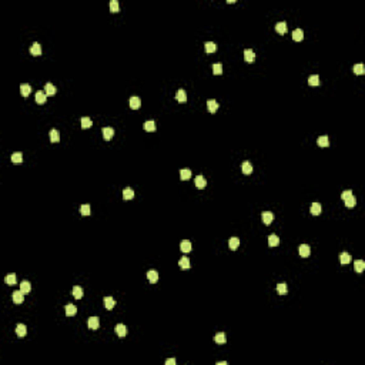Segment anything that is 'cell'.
<instances>
[{"label":"cell","mask_w":365,"mask_h":365,"mask_svg":"<svg viewBox=\"0 0 365 365\" xmlns=\"http://www.w3.org/2000/svg\"><path fill=\"white\" fill-rule=\"evenodd\" d=\"M12 298H13V302L14 304H21L24 300V292L21 290H17L13 292V295H12Z\"/></svg>","instance_id":"cell-1"},{"label":"cell","mask_w":365,"mask_h":365,"mask_svg":"<svg viewBox=\"0 0 365 365\" xmlns=\"http://www.w3.org/2000/svg\"><path fill=\"white\" fill-rule=\"evenodd\" d=\"M261 217H263V223L265 224V225H270L274 221V214L271 213V211H264V213L261 214Z\"/></svg>","instance_id":"cell-2"},{"label":"cell","mask_w":365,"mask_h":365,"mask_svg":"<svg viewBox=\"0 0 365 365\" xmlns=\"http://www.w3.org/2000/svg\"><path fill=\"white\" fill-rule=\"evenodd\" d=\"M300 255L301 257H310V254H311V248H310V245L308 244H301L300 245Z\"/></svg>","instance_id":"cell-3"},{"label":"cell","mask_w":365,"mask_h":365,"mask_svg":"<svg viewBox=\"0 0 365 365\" xmlns=\"http://www.w3.org/2000/svg\"><path fill=\"white\" fill-rule=\"evenodd\" d=\"M46 102H47V94H46V91H37V93H36V103H37V104H44Z\"/></svg>","instance_id":"cell-4"},{"label":"cell","mask_w":365,"mask_h":365,"mask_svg":"<svg viewBox=\"0 0 365 365\" xmlns=\"http://www.w3.org/2000/svg\"><path fill=\"white\" fill-rule=\"evenodd\" d=\"M218 103H217V100H214V98H211V100H208L207 102V108H208L210 113H216L217 110H218Z\"/></svg>","instance_id":"cell-5"},{"label":"cell","mask_w":365,"mask_h":365,"mask_svg":"<svg viewBox=\"0 0 365 365\" xmlns=\"http://www.w3.org/2000/svg\"><path fill=\"white\" fill-rule=\"evenodd\" d=\"M103 133V137H104V140H111V137L114 135V129H111V127H104V129L102 130Z\"/></svg>","instance_id":"cell-6"},{"label":"cell","mask_w":365,"mask_h":365,"mask_svg":"<svg viewBox=\"0 0 365 365\" xmlns=\"http://www.w3.org/2000/svg\"><path fill=\"white\" fill-rule=\"evenodd\" d=\"M147 278H149V281L151 284H156L157 281H159V273H157L156 270H150L149 273H147Z\"/></svg>","instance_id":"cell-7"},{"label":"cell","mask_w":365,"mask_h":365,"mask_svg":"<svg viewBox=\"0 0 365 365\" xmlns=\"http://www.w3.org/2000/svg\"><path fill=\"white\" fill-rule=\"evenodd\" d=\"M87 325H88L90 329H97L98 325H100V321H98L97 317H90L88 318V321H87Z\"/></svg>","instance_id":"cell-8"},{"label":"cell","mask_w":365,"mask_h":365,"mask_svg":"<svg viewBox=\"0 0 365 365\" xmlns=\"http://www.w3.org/2000/svg\"><path fill=\"white\" fill-rule=\"evenodd\" d=\"M116 332H117L118 337H126L129 331H127V327L124 324H117L116 325Z\"/></svg>","instance_id":"cell-9"},{"label":"cell","mask_w":365,"mask_h":365,"mask_svg":"<svg viewBox=\"0 0 365 365\" xmlns=\"http://www.w3.org/2000/svg\"><path fill=\"white\" fill-rule=\"evenodd\" d=\"M10 160L14 164H20V163H23V154H21L20 151H16L10 156Z\"/></svg>","instance_id":"cell-10"},{"label":"cell","mask_w":365,"mask_h":365,"mask_svg":"<svg viewBox=\"0 0 365 365\" xmlns=\"http://www.w3.org/2000/svg\"><path fill=\"white\" fill-rule=\"evenodd\" d=\"M241 170H243V173L245 176H250L251 173H253V164H251L250 161H244L243 166H241Z\"/></svg>","instance_id":"cell-11"},{"label":"cell","mask_w":365,"mask_h":365,"mask_svg":"<svg viewBox=\"0 0 365 365\" xmlns=\"http://www.w3.org/2000/svg\"><path fill=\"white\" fill-rule=\"evenodd\" d=\"M244 59H245V61H248V63H253V61L255 60V53H254L251 49H247V50L244 51Z\"/></svg>","instance_id":"cell-12"},{"label":"cell","mask_w":365,"mask_h":365,"mask_svg":"<svg viewBox=\"0 0 365 365\" xmlns=\"http://www.w3.org/2000/svg\"><path fill=\"white\" fill-rule=\"evenodd\" d=\"M194 184H196L197 188H204V187L207 186V181L203 176H197L196 180H194Z\"/></svg>","instance_id":"cell-13"},{"label":"cell","mask_w":365,"mask_h":365,"mask_svg":"<svg viewBox=\"0 0 365 365\" xmlns=\"http://www.w3.org/2000/svg\"><path fill=\"white\" fill-rule=\"evenodd\" d=\"M30 53L33 54V56H40L41 54V47H40V44H39L37 41H34V43L30 46Z\"/></svg>","instance_id":"cell-14"},{"label":"cell","mask_w":365,"mask_h":365,"mask_svg":"<svg viewBox=\"0 0 365 365\" xmlns=\"http://www.w3.org/2000/svg\"><path fill=\"white\" fill-rule=\"evenodd\" d=\"M176 98H177V102H180V103H186L187 102V93H186V90L180 88V90L177 91Z\"/></svg>","instance_id":"cell-15"},{"label":"cell","mask_w":365,"mask_h":365,"mask_svg":"<svg viewBox=\"0 0 365 365\" xmlns=\"http://www.w3.org/2000/svg\"><path fill=\"white\" fill-rule=\"evenodd\" d=\"M16 334H17V337H20V338H23L24 335L27 334V328H26V325L24 324H19L16 327Z\"/></svg>","instance_id":"cell-16"},{"label":"cell","mask_w":365,"mask_h":365,"mask_svg":"<svg viewBox=\"0 0 365 365\" xmlns=\"http://www.w3.org/2000/svg\"><path fill=\"white\" fill-rule=\"evenodd\" d=\"M140 106H141V100H140V97H131L130 98V107L133 108V110H137V108H140Z\"/></svg>","instance_id":"cell-17"},{"label":"cell","mask_w":365,"mask_h":365,"mask_svg":"<svg viewBox=\"0 0 365 365\" xmlns=\"http://www.w3.org/2000/svg\"><path fill=\"white\" fill-rule=\"evenodd\" d=\"M30 91H31L30 84H27V83H23V84H20V93H21V96H23V97H27V96L30 94Z\"/></svg>","instance_id":"cell-18"},{"label":"cell","mask_w":365,"mask_h":365,"mask_svg":"<svg viewBox=\"0 0 365 365\" xmlns=\"http://www.w3.org/2000/svg\"><path fill=\"white\" fill-rule=\"evenodd\" d=\"M44 91H46V94L47 96H54L56 94V91H57V88L54 87L51 83H46V86H44Z\"/></svg>","instance_id":"cell-19"},{"label":"cell","mask_w":365,"mask_h":365,"mask_svg":"<svg viewBox=\"0 0 365 365\" xmlns=\"http://www.w3.org/2000/svg\"><path fill=\"white\" fill-rule=\"evenodd\" d=\"M104 305H106V310H113L114 308V305H116V300L114 298H111V297H106L104 298Z\"/></svg>","instance_id":"cell-20"},{"label":"cell","mask_w":365,"mask_h":365,"mask_svg":"<svg viewBox=\"0 0 365 365\" xmlns=\"http://www.w3.org/2000/svg\"><path fill=\"white\" fill-rule=\"evenodd\" d=\"M64 308H66V315H67V317H73V315H76V312H77V308L73 304H67Z\"/></svg>","instance_id":"cell-21"},{"label":"cell","mask_w":365,"mask_h":365,"mask_svg":"<svg viewBox=\"0 0 365 365\" xmlns=\"http://www.w3.org/2000/svg\"><path fill=\"white\" fill-rule=\"evenodd\" d=\"M317 144L320 147H328L329 145V140H328V135H321L317 139Z\"/></svg>","instance_id":"cell-22"},{"label":"cell","mask_w":365,"mask_h":365,"mask_svg":"<svg viewBox=\"0 0 365 365\" xmlns=\"http://www.w3.org/2000/svg\"><path fill=\"white\" fill-rule=\"evenodd\" d=\"M344 201H345V206L348 207V208H352V207H355V204H357V198H355L354 194H351L349 197H347Z\"/></svg>","instance_id":"cell-23"},{"label":"cell","mask_w":365,"mask_h":365,"mask_svg":"<svg viewBox=\"0 0 365 365\" xmlns=\"http://www.w3.org/2000/svg\"><path fill=\"white\" fill-rule=\"evenodd\" d=\"M321 211H322L321 204L320 203H312V206H311V214L312 216H320Z\"/></svg>","instance_id":"cell-24"},{"label":"cell","mask_w":365,"mask_h":365,"mask_svg":"<svg viewBox=\"0 0 365 365\" xmlns=\"http://www.w3.org/2000/svg\"><path fill=\"white\" fill-rule=\"evenodd\" d=\"M80 123H81V129H90L91 126H93V121H91V118L90 117H81V120H80Z\"/></svg>","instance_id":"cell-25"},{"label":"cell","mask_w":365,"mask_h":365,"mask_svg":"<svg viewBox=\"0 0 365 365\" xmlns=\"http://www.w3.org/2000/svg\"><path fill=\"white\" fill-rule=\"evenodd\" d=\"M275 30L280 34H285L287 33V23L285 21H278L277 26H275Z\"/></svg>","instance_id":"cell-26"},{"label":"cell","mask_w":365,"mask_h":365,"mask_svg":"<svg viewBox=\"0 0 365 365\" xmlns=\"http://www.w3.org/2000/svg\"><path fill=\"white\" fill-rule=\"evenodd\" d=\"M83 294H84V291H83V288H81V287L76 285V287L73 288V297H74L76 300H80V298H83Z\"/></svg>","instance_id":"cell-27"},{"label":"cell","mask_w":365,"mask_h":365,"mask_svg":"<svg viewBox=\"0 0 365 365\" xmlns=\"http://www.w3.org/2000/svg\"><path fill=\"white\" fill-rule=\"evenodd\" d=\"M292 39H294L295 41H301L304 39V31L301 30V29H295V30L292 31Z\"/></svg>","instance_id":"cell-28"},{"label":"cell","mask_w":365,"mask_h":365,"mask_svg":"<svg viewBox=\"0 0 365 365\" xmlns=\"http://www.w3.org/2000/svg\"><path fill=\"white\" fill-rule=\"evenodd\" d=\"M50 141L51 143H59L60 141V133H59V130L53 129L50 131Z\"/></svg>","instance_id":"cell-29"},{"label":"cell","mask_w":365,"mask_h":365,"mask_svg":"<svg viewBox=\"0 0 365 365\" xmlns=\"http://www.w3.org/2000/svg\"><path fill=\"white\" fill-rule=\"evenodd\" d=\"M204 49H206V53H214L217 50V44L213 43V41H207L204 44Z\"/></svg>","instance_id":"cell-30"},{"label":"cell","mask_w":365,"mask_h":365,"mask_svg":"<svg viewBox=\"0 0 365 365\" xmlns=\"http://www.w3.org/2000/svg\"><path fill=\"white\" fill-rule=\"evenodd\" d=\"M143 127H144L145 131H154L156 130V123H154V120H149V121H145L143 124Z\"/></svg>","instance_id":"cell-31"},{"label":"cell","mask_w":365,"mask_h":365,"mask_svg":"<svg viewBox=\"0 0 365 365\" xmlns=\"http://www.w3.org/2000/svg\"><path fill=\"white\" fill-rule=\"evenodd\" d=\"M278 244H280V238H278L275 234H271V235L268 237V245H270V247H275Z\"/></svg>","instance_id":"cell-32"},{"label":"cell","mask_w":365,"mask_h":365,"mask_svg":"<svg viewBox=\"0 0 365 365\" xmlns=\"http://www.w3.org/2000/svg\"><path fill=\"white\" fill-rule=\"evenodd\" d=\"M133 197H134V191H133V188L127 187V188L123 190V198L124 200H131Z\"/></svg>","instance_id":"cell-33"},{"label":"cell","mask_w":365,"mask_h":365,"mask_svg":"<svg viewBox=\"0 0 365 365\" xmlns=\"http://www.w3.org/2000/svg\"><path fill=\"white\" fill-rule=\"evenodd\" d=\"M180 250L183 251V253H190L191 251V243L190 241H181V244H180Z\"/></svg>","instance_id":"cell-34"},{"label":"cell","mask_w":365,"mask_h":365,"mask_svg":"<svg viewBox=\"0 0 365 365\" xmlns=\"http://www.w3.org/2000/svg\"><path fill=\"white\" fill-rule=\"evenodd\" d=\"M214 341H216L218 345L225 344V341H227V339H225V334H224V332H218V334L214 337Z\"/></svg>","instance_id":"cell-35"},{"label":"cell","mask_w":365,"mask_h":365,"mask_svg":"<svg viewBox=\"0 0 365 365\" xmlns=\"http://www.w3.org/2000/svg\"><path fill=\"white\" fill-rule=\"evenodd\" d=\"M178 265L183 268V270H188L190 268V260L187 257H181L178 261Z\"/></svg>","instance_id":"cell-36"},{"label":"cell","mask_w":365,"mask_h":365,"mask_svg":"<svg viewBox=\"0 0 365 365\" xmlns=\"http://www.w3.org/2000/svg\"><path fill=\"white\" fill-rule=\"evenodd\" d=\"M339 261H341V264H349L351 263V255H349L348 253H341L339 254Z\"/></svg>","instance_id":"cell-37"},{"label":"cell","mask_w":365,"mask_h":365,"mask_svg":"<svg viewBox=\"0 0 365 365\" xmlns=\"http://www.w3.org/2000/svg\"><path fill=\"white\" fill-rule=\"evenodd\" d=\"M354 267H355V271H357V273H362V271L365 270V263L362 260H357L354 263Z\"/></svg>","instance_id":"cell-38"},{"label":"cell","mask_w":365,"mask_h":365,"mask_svg":"<svg viewBox=\"0 0 365 365\" xmlns=\"http://www.w3.org/2000/svg\"><path fill=\"white\" fill-rule=\"evenodd\" d=\"M308 84L310 86H320V76L312 74L308 77Z\"/></svg>","instance_id":"cell-39"},{"label":"cell","mask_w":365,"mask_h":365,"mask_svg":"<svg viewBox=\"0 0 365 365\" xmlns=\"http://www.w3.org/2000/svg\"><path fill=\"white\" fill-rule=\"evenodd\" d=\"M4 281H6V284H9V285H14L16 284V281H17L16 274H7L6 278H4Z\"/></svg>","instance_id":"cell-40"},{"label":"cell","mask_w":365,"mask_h":365,"mask_svg":"<svg viewBox=\"0 0 365 365\" xmlns=\"http://www.w3.org/2000/svg\"><path fill=\"white\" fill-rule=\"evenodd\" d=\"M228 245H230L231 250H237L238 245H240V240H238L237 237H233V238H230V241H228Z\"/></svg>","instance_id":"cell-41"},{"label":"cell","mask_w":365,"mask_h":365,"mask_svg":"<svg viewBox=\"0 0 365 365\" xmlns=\"http://www.w3.org/2000/svg\"><path fill=\"white\" fill-rule=\"evenodd\" d=\"M20 290L23 291L24 294H27V292H30V291H31V285H30V282H29V281H21V284H20Z\"/></svg>","instance_id":"cell-42"},{"label":"cell","mask_w":365,"mask_h":365,"mask_svg":"<svg viewBox=\"0 0 365 365\" xmlns=\"http://www.w3.org/2000/svg\"><path fill=\"white\" fill-rule=\"evenodd\" d=\"M277 292L278 294H281V295H285L288 292V287H287V284H284V282H281V284H278L277 285Z\"/></svg>","instance_id":"cell-43"},{"label":"cell","mask_w":365,"mask_h":365,"mask_svg":"<svg viewBox=\"0 0 365 365\" xmlns=\"http://www.w3.org/2000/svg\"><path fill=\"white\" fill-rule=\"evenodd\" d=\"M191 177V171L188 168H183L180 170V178L181 180H188Z\"/></svg>","instance_id":"cell-44"},{"label":"cell","mask_w":365,"mask_h":365,"mask_svg":"<svg viewBox=\"0 0 365 365\" xmlns=\"http://www.w3.org/2000/svg\"><path fill=\"white\" fill-rule=\"evenodd\" d=\"M352 70H354L355 74H364L365 73V67H364V64H361V63L355 64L354 67H352Z\"/></svg>","instance_id":"cell-45"},{"label":"cell","mask_w":365,"mask_h":365,"mask_svg":"<svg viewBox=\"0 0 365 365\" xmlns=\"http://www.w3.org/2000/svg\"><path fill=\"white\" fill-rule=\"evenodd\" d=\"M213 73L214 74H221L223 73V64L221 63H214L213 64Z\"/></svg>","instance_id":"cell-46"},{"label":"cell","mask_w":365,"mask_h":365,"mask_svg":"<svg viewBox=\"0 0 365 365\" xmlns=\"http://www.w3.org/2000/svg\"><path fill=\"white\" fill-rule=\"evenodd\" d=\"M90 213H91V210H90V206H88V204H83V206H80V214L81 216H88Z\"/></svg>","instance_id":"cell-47"},{"label":"cell","mask_w":365,"mask_h":365,"mask_svg":"<svg viewBox=\"0 0 365 365\" xmlns=\"http://www.w3.org/2000/svg\"><path fill=\"white\" fill-rule=\"evenodd\" d=\"M110 10H111L113 13H118V10H120V6H118V2H117V0H111V2H110Z\"/></svg>","instance_id":"cell-48"},{"label":"cell","mask_w":365,"mask_h":365,"mask_svg":"<svg viewBox=\"0 0 365 365\" xmlns=\"http://www.w3.org/2000/svg\"><path fill=\"white\" fill-rule=\"evenodd\" d=\"M351 194H352V191H351V190H345V191H342V194H341V198H342V200H345V198H347V197H349V196H351Z\"/></svg>","instance_id":"cell-49"},{"label":"cell","mask_w":365,"mask_h":365,"mask_svg":"<svg viewBox=\"0 0 365 365\" xmlns=\"http://www.w3.org/2000/svg\"><path fill=\"white\" fill-rule=\"evenodd\" d=\"M166 365H176V359H174V358H168L166 361Z\"/></svg>","instance_id":"cell-50"},{"label":"cell","mask_w":365,"mask_h":365,"mask_svg":"<svg viewBox=\"0 0 365 365\" xmlns=\"http://www.w3.org/2000/svg\"><path fill=\"white\" fill-rule=\"evenodd\" d=\"M217 365H227L225 361H221V362H217Z\"/></svg>","instance_id":"cell-51"}]
</instances>
